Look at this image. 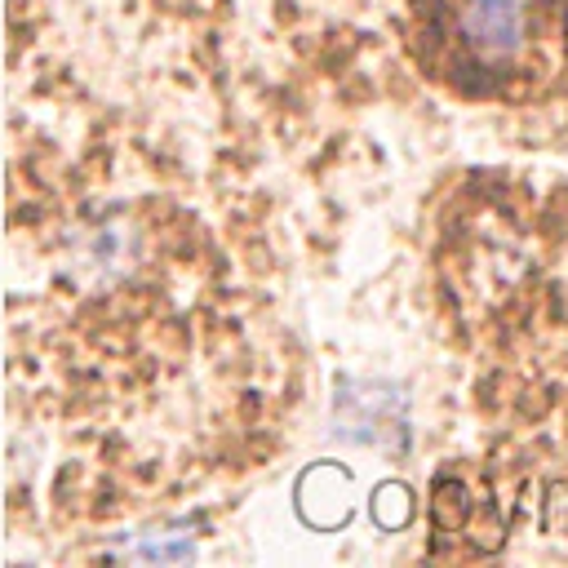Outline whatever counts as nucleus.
<instances>
[{"label": "nucleus", "instance_id": "f257e3e1", "mask_svg": "<svg viewBox=\"0 0 568 568\" xmlns=\"http://www.w3.org/2000/svg\"><path fill=\"white\" fill-rule=\"evenodd\" d=\"M529 18L520 0H458L453 36L480 67H511L529 45Z\"/></svg>", "mask_w": 568, "mask_h": 568}, {"label": "nucleus", "instance_id": "f03ea898", "mask_svg": "<svg viewBox=\"0 0 568 568\" xmlns=\"http://www.w3.org/2000/svg\"><path fill=\"white\" fill-rule=\"evenodd\" d=\"M435 524L439 529H462V515H467V489L458 484V480H439L435 484Z\"/></svg>", "mask_w": 568, "mask_h": 568}]
</instances>
